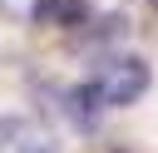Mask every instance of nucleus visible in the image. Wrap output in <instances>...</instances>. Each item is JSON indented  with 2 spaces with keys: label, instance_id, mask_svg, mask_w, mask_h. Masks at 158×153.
<instances>
[{
  "label": "nucleus",
  "instance_id": "1",
  "mask_svg": "<svg viewBox=\"0 0 158 153\" xmlns=\"http://www.w3.org/2000/svg\"><path fill=\"white\" fill-rule=\"evenodd\" d=\"M148 84H153V69H148L143 59L123 54V59H104V64H99V74H94L84 89H89V99H94L99 109H104V104L123 109V104L143 99V94H148Z\"/></svg>",
  "mask_w": 158,
  "mask_h": 153
},
{
  "label": "nucleus",
  "instance_id": "2",
  "mask_svg": "<svg viewBox=\"0 0 158 153\" xmlns=\"http://www.w3.org/2000/svg\"><path fill=\"white\" fill-rule=\"evenodd\" d=\"M0 153H54L35 118H0Z\"/></svg>",
  "mask_w": 158,
  "mask_h": 153
},
{
  "label": "nucleus",
  "instance_id": "3",
  "mask_svg": "<svg viewBox=\"0 0 158 153\" xmlns=\"http://www.w3.org/2000/svg\"><path fill=\"white\" fill-rule=\"evenodd\" d=\"M84 10H89L84 0H35V5H30L35 25H49V30H69V25H79Z\"/></svg>",
  "mask_w": 158,
  "mask_h": 153
},
{
  "label": "nucleus",
  "instance_id": "4",
  "mask_svg": "<svg viewBox=\"0 0 158 153\" xmlns=\"http://www.w3.org/2000/svg\"><path fill=\"white\" fill-rule=\"evenodd\" d=\"M148 5H153V10H158V0H148Z\"/></svg>",
  "mask_w": 158,
  "mask_h": 153
}]
</instances>
